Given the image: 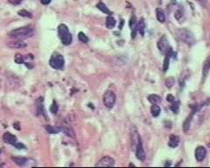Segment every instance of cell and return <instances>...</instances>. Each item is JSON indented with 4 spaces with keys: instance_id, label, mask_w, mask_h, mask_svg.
I'll return each instance as SVG.
<instances>
[{
    "instance_id": "44dd1931",
    "label": "cell",
    "mask_w": 210,
    "mask_h": 168,
    "mask_svg": "<svg viewBox=\"0 0 210 168\" xmlns=\"http://www.w3.org/2000/svg\"><path fill=\"white\" fill-rule=\"evenodd\" d=\"M209 70H210V57L205 60V62L203 64V76L204 77L207 75Z\"/></svg>"
},
{
    "instance_id": "83f0119b",
    "label": "cell",
    "mask_w": 210,
    "mask_h": 168,
    "mask_svg": "<svg viewBox=\"0 0 210 168\" xmlns=\"http://www.w3.org/2000/svg\"><path fill=\"white\" fill-rule=\"evenodd\" d=\"M167 57L165 58V60H164V65H163V70L166 72L168 68H169V60H170V56L168 55H166Z\"/></svg>"
},
{
    "instance_id": "9c48e42d",
    "label": "cell",
    "mask_w": 210,
    "mask_h": 168,
    "mask_svg": "<svg viewBox=\"0 0 210 168\" xmlns=\"http://www.w3.org/2000/svg\"><path fill=\"white\" fill-rule=\"evenodd\" d=\"M115 165V160L114 159H112L111 157L106 156L102 158L98 163L96 165V166H100V167H110V166H114Z\"/></svg>"
},
{
    "instance_id": "74e56055",
    "label": "cell",
    "mask_w": 210,
    "mask_h": 168,
    "mask_svg": "<svg viewBox=\"0 0 210 168\" xmlns=\"http://www.w3.org/2000/svg\"><path fill=\"white\" fill-rule=\"evenodd\" d=\"M199 2H201L202 5H206L207 4V0H198Z\"/></svg>"
},
{
    "instance_id": "f546056e",
    "label": "cell",
    "mask_w": 210,
    "mask_h": 168,
    "mask_svg": "<svg viewBox=\"0 0 210 168\" xmlns=\"http://www.w3.org/2000/svg\"><path fill=\"white\" fill-rule=\"evenodd\" d=\"M14 60L15 62L18 63V64H21V63H24V57L19 54H17L15 55V58H14Z\"/></svg>"
},
{
    "instance_id": "e0dca14e",
    "label": "cell",
    "mask_w": 210,
    "mask_h": 168,
    "mask_svg": "<svg viewBox=\"0 0 210 168\" xmlns=\"http://www.w3.org/2000/svg\"><path fill=\"white\" fill-rule=\"evenodd\" d=\"M156 16H157V19L159 22L164 23L165 21H166V15H165V12L162 9L158 8L156 10Z\"/></svg>"
},
{
    "instance_id": "4316f807",
    "label": "cell",
    "mask_w": 210,
    "mask_h": 168,
    "mask_svg": "<svg viewBox=\"0 0 210 168\" xmlns=\"http://www.w3.org/2000/svg\"><path fill=\"white\" fill-rule=\"evenodd\" d=\"M18 13H19V16H21V17H25V18H32L33 17V15L30 13L29 11H25V10H21Z\"/></svg>"
},
{
    "instance_id": "60d3db41",
    "label": "cell",
    "mask_w": 210,
    "mask_h": 168,
    "mask_svg": "<svg viewBox=\"0 0 210 168\" xmlns=\"http://www.w3.org/2000/svg\"><path fill=\"white\" fill-rule=\"evenodd\" d=\"M0 152H1V151H0Z\"/></svg>"
},
{
    "instance_id": "52a82bcc",
    "label": "cell",
    "mask_w": 210,
    "mask_h": 168,
    "mask_svg": "<svg viewBox=\"0 0 210 168\" xmlns=\"http://www.w3.org/2000/svg\"><path fill=\"white\" fill-rule=\"evenodd\" d=\"M135 153H136V157L140 160V161H144L145 159H146V154H145V151L144 150V147H143V143H142V140L141 139L138 141L137 145H135Z\"/></svg>"
},
{
    "instance_id": "e575fe53",
    "label": "cell",
    "mask_w": 210,
    "mask_h": 168,
    "mask_svg": "<svg viewBox=\"0 0 210 168\" xmlns=\"http://www.w3.org/2000/svg\"><path fill=\"white\" fill-rule=\"evenodd\" d=\"M171 109L173 110V112H177V111H178V109H179V103H178V102H177V103H175V104L173 103V106L171 107Z\"/></svg>"
},
{
    "instance_id": "ffe728a7",
    "label": "cell",
    "mask_w": 210,
    "mask_h": 168,
    "mask_svg": "<svg viewBox=\"0 0 210 168\" xmlns=\"http://www.w3.org/2000/svg\"><path fill=\"white\" fill-rule=\"evenodd\" d=\"M46 130L50 134H57L62 131V128L57 127V126H51V125H47Z\"/></svg>"
},
{
    "instance_id": "9a60e30c",
    "label": "cell",
    "mask_w": 210,
    "mask_h": 168,
    "mask_svg": "<svg viewBox=\"0 0 210 168\" xmlns=\"http://www.w3.org/2000/svg\"><path fill=\"white\" fill-rule=\"evenodd\" d=\"M137 31L140 33V35L144 36L145 31V23L143 19H141L137 24Z\"/></svg>"
},
{
    "instance_id": "4fadbf2b",
    "label": "cell",
    "mask_w": 210,
    "mask_h": 168,
    "mask_svg": "<svg viewBox=\"0 0 210 168\" xmlns=\"http://www.w3.org/2000/svg\"><path fill=\"white\" fill-rule=\"evenodd\" d=\"M137 19L135 16H132L130 19V30H131V37L132 38H135L136 36V33H137Z\"/></svg>"
},
{
    "instance_id": "5b68a950",
    "label": "cell",
    "mask_w": 210,
    "mask_h": 168,
    "mask_svg": "<svg viewBox=\"0 0 210 168\" xmlns=\"http://www.w3.org/2000/svg\"><path fill=\"white\" fill-rule=\"evenodd\" d=\"M49 65L54 69H62L65 65L64 57L61 54H54L50 58Z\"/></svg>"
},
{
    "instance_id": "30bf717a",
    "label": "cell",
    "mask_w": 210,
    "mask_h": 168,
    "mask_svg": "<svg viewBox=\"0 0 210 168\" xmlns=\"http://www.w3.org/2000/svg\"><path fill=\"white\" fill-rule=\"evenodd\" d=\"M26 43L24 42L22 39H15V40H11L9 41L7 43V47L11 48V49H16V48H26Z\"/></svg>"
},
{
    "instance_id": "d590c367",
    "label": "cell",
    "mask_w": 210,
    "mask_h": 168,
    "mask_svg": "<svg viewBox=\"0 0 210 168\" xmlns=\"http://www.w3.org/2000/svg\"><path fill=\"white\" fill-rule=\"evenodd\" d=\"M9 2L12 5H19L22 2V0H9Z\"/></svg>"
},
{
    "instance_id": "836d02e7",
    "label": "cell",
    "mask_w": 210,
    "mask_h": 168,
    "mask_svg": "<svg viewBox=\"0 0 210 168\" xmlns=\"http://www.w3.org/2000/svg\"><path fill=\"white\" fill-rule=\"evenodd\" d=\"M13 146H14V147H16V148H18V149H25V145H24L23 144H21V143H15V144L13 145Z\"/></svg>"
},
{
    "instance_id": "f35d334b",
    "label": "cell",
    "mask_w": 210,
    "mask_h": 168,
    "mask_svg": "<svg viewBox=\"0 0 210 168\" xmlns=\"http://www.w3.org/2000/svg\"><path fill=\"white\" fill-rule=\"evenodd\" d=\"M13 127L16 128L17 130H20V128L19 127V124H13Z\"/></svg>"
},
{
    "instance_id": "ab89813d",
    "label": "cell",
    "mask_w": 210,
    "mask_h": 168,
    "mask_svg": "<svg viewBox=\"0 0 210 168\" xmlns=\"http://www.w3.org/2000/svg\"><path fill=\"white\" fill-rule=\"evenodd\" d=\"M209 146H210V144H209Z\"/></svg>"
},
{
    "instance_id": "7402d4cb",
    "label": "cell",
    "mask_w": 210,
    "mask_h": 168,
    "mask_svg": "<svg viewBox=\"0 0 210 168\" xmlns=\"http://www.w3.org/2000/svg\"><path fill=\"white\" fill-rule=\"evenodd\" d=\"M151 112H152V115L153 116H155V117L159 116V114H160V112H161L160 107L159 105H157V104H153L152 106V108H151Z\"/></svg>"
},
{
    "instance_id": "d6986e66",
    "label": "cell",
    "mask_w": 210,
    "mask_h": 168,
    "mask_svg": "<svg viewBox=\"0 0 210 168\" xmlns=\"http://www.w3.org/2000/svg\"><path fill=\"white\" fill-rule=\"evenodd\" d=\"M195 112V110H193L192 113L190 114V116L186 119V121L184 122V124H183V129L185 131H187L189 130V127H190V124H191V121H192V118L193 116V114Z\"/></svg>"
},
{
    "instance_id": "7c38bea8",
    "label": "cell",
    "mask_w": 210,
    "mask_h": 168,
    "mask_svg": "<svg viewBox=\"0 0 210 168\" xmlns=\"http://www.w3.org/2000/svg\"><path fill=\"white\" fill-rule=\"evenodd\" d=\"M3 140L5 143L10 144V145H14L15 143H17V137L14 136L13 134L10 132H5L3 135Z\"/></svg>"
},
{
    "instance_id": "277c9868",
    "label": "cell",
    "mask_w": 210,
    "mask_h": 168,
    "mask_svg": "<svg viewBox=\"0 0 210 168\" xmlns=\"http://www.w3.org/2000/svg\"><path fill=\"white\" fill-rule=\"evenodd\" d=\"M158 48L159 50V52L165 55H168V56H172L174 54L172 48L170 47V44L168 39H167L166 36H163L162 38L159 39V40L158 41Z\"/></svg>"
},
{
    "instance_id": "603a6c76",
    "label": "cell",
    "mask_w": 210,
    "mask_h": 168,
    "mask_svg": "<svg viewBox=\"0 0 210 168\" xmlns=\"http://www.w3.org/2000/svg\"><path fill=\"white\" fill-rule=\"evenodd\" d=\"M115 25H116V19L112 16H110H110H108L107 19H106V26L109 29H111Z\"/></svg>"
},
{
    "instance_id": "cb8c5ba5",
    "label": "cell",
    "mask_w": 210,
    "mask_h": 168,
    "mask_svg": "<svg viewBox=\"0 0 210 168\" xmlns=\"http://www.w3.org/2000/svg\"><path fill=\"white\" fill-rule=\"evenodd\" d=\"M148 100H149L150 102L152 103V104H157V103L161 102V98L158 95H150L148 96Z\"/></svg>"
},
{
    "instance_id": "ac0fdd59",
    "label": "cell",
    "mask_w": 210,
    "mask_h": 168,
    "mask_svg": "<svg viewBox=\"0 0 210 168\" xmlns=\"http://www.w3.org/2000/svg\"><path fill=\"white\" fill-rule=\"evenodd\" d=\"M96 7H97V9H99L102 12H103V13H105V14H110V15L111 14V11L109 10V8L106 6V5L103 4L102 2H99V3H97Z\"/></svg>"
},
{
    "instance_id": "4dcf8cb0",
    "label": "cell",
    "mask_w": 210,
    "mask_h": 168,
    "mask_svg": "<svg viewBox=\"0 0 210 168\" xmlns=\"http://www.w3.org/2000/svg\"><path fill=\"white\" fill-rule=\"evenodd\" d=\"M50 111H51L53 114H56V113L58 112V105H57V103L55 102V101L53 102V103H52V105H51V107H50Z\"/></svg>"
},
{
    "instance_id": "ba28073f",
    "label": "cell",
    "mask_w": 210,
    "mask_h": 168,
    "mask_svg": "<svg viewBox=\"0 0 210 168\" xmlns=\"http://www.w3.org/2000/svg\"><path fill=\"white\" fill-rule=\"evenodd\" d=\"M12 160L19 166H32L34 165V160L24 157H12Z\"/></svg>"
},
{
    "instance_id": "1f68e13d",
    "label": "cell",
    "mask_w": 210,
    "mask_h": 168,
    "mask_svg": "<svg viewBox=\"0 0 210 168\" xmlns=\"http://www.w3.org/2000/svg\"><path fill=\"white\" fill-rule=\"evenodd\" d=\"M174 83V79L173 77H169V79H167L166 81V84H167V87L168 88H171Z\"/></svg>"
},
{
    "instance_id": "d4e9b609",
    "label": "cell",
    "mask_w": 210,
    "mask_h": 168,
    "mask_svg": "<svg viewBox=\"0 0 210 168\" xmlns=\"http://www.w3.org/2000/svg\"><path fill=\"white\" fill-rule=\"evenodd\" d=\"M38 103V109H37V112L38 115H42L44 113V106H43V97H39L37 101Z\"/></svg>"
},
{
    "instance_id": "6da1fadb",
    "label": "cell",
    "mask_w": 210,
    "mask_h": 168,
    "mask_svg": "<svg viewBox=\"0 0 210 168\" xmlns=\"http://www.w3.org/2000/svg\"><path fill=\"white\" fill-rule=\"evenodd\" d=\"M34 34V28L33 26H24L10 32L9 36L16 39H23L32 37Z\"/></svg>"
},
{
    "instance_id": "484cf974",
    "label": "cell",
    "mask_w": 210,
    "mask_h": 168,
    "mask_svg": "<svg viewBox=\"0 0 210 168\" xmlns=\"http://www.w3.org/2000/svg\"><path fill=\"white\" fill-rule=\"evenodd\" d=\"M174 18H175L178 21L181 22V21L184 19V12H183V11H182L181 9L177 10V11H175V13H174Z\"/></svg>"
},
{
    "instance_id": "8992f818",
    "label": "cell",
    "mask_w": 210,
    "mask_h": 168,
    "mask_svg": "<svg viewBox=\"0 0 210 168\" xmlns=\"http://www.w3.org/2000/svg\"><path fill=\"white\" fill-rule=\"evenodd\" d=\"M116 97L115 93L113 92V91H110V90L106 91V92L104 93L103 96H102L103 104L108 109L113 108L115 103H116Z\"/></svg>"
},
{
    "instance_id": "8d00e7d4",
    "label": "cell",
    "mask_w": 210,
    "mask_h": 168,
    "mask_svg": "<svg viewBox=\"0 0 210 168\" xmlns=\"http://www.w3.org/2000/svg\"><path fill=\"white\" fill-rule=\"evenodd\" d=\"M40 2H41V4L47 5H49L51 3V0H40Z\"/></svg>"
},
{
    "instance_id": "d6a6232c",
    "label": "cell",
    "mask_w": 210,
    "mask_h": 168,
    "mask_svg": "<svg viewBox=\"0 0 210 168\" xmlns=\"http://www.w3.org/2000/svg\"><path fill=\"white\" fill-rule=\"evenodd\" d=\"M167 100L169 102H175V97L173 96V95H168L167 96Z\"/></svg>"
},
{
    "instance_id": "5bb4252c",
    "label": "cell",
    "mask_w": 210,
    "mask_h": 168,
    "mask_svg": "<svg viewBox=\"0 0 210 168\" xmlns=\"http://www.w3.org/2000/svg\"><path fill=\"white\" fill-rule=\"evenodd\" d=\"M179 139L178 136H175V135H171L170 136V139H169V142H168V145L170 147L172 148H175L179 145Z\"/></svg>"
},
{
    "instance_id": "3957f363",
    "label": "cell",
    "mask_w": 210,
    "mask_h": 168,
    "mask_svg": "<svg viewBox=\"0 0 210 168\" xmlns=\"http://www.w3.org/2000/svg\"><path fill=\"white\" fill-rule=\"evenodd\" d=\"M58 34L63 45L68 46L72 43L73 38L68 30V27L66 25L61 24L58 26Z\"/></svg>"
},
{
    "instance_id": "2e32d148",
    "label": "cell",
    "mask_w": 210,
    "mask_h": 168,
    "mask_svg": "<svg viewBox=\"0 0 210 168\" xmlns=\"http://www.w3.org/2000/svg\"><path fill=\"white\" fill-rule=\"evenodd\" d=\"M62 131H63L69 137H72V139H76V133H74V131L71 127L64 126V127L62 128Z\"/></svg>"
},
{
    "instance_id": "f1b7e54d",
    "label": "cell",
    "mask_w": 210,
    "mask_h": 168,
    "mask_svg": "<svg viewBox=\"0 0 210 168\" xmlns=\"http://www.w3.org/2000/svg\"><path fill=\"white\" fill-rule=\"evenodd\" d=\"M78 39H79V40L80 41H82V42H83V43H88V38L87 37V35H85L83 33H79V34H78Z\"/></svg>"
},
{
    "instance_id": "7a4b0ae2",
    "label": "cell",
    "mask_w": 210,
    "mask_h": 168,
    "mask_svg": "<svg viewBox=\"0 0 210 168\" xmlns=\"http://www.w3.org/2000/svg\"><path fill=\"white\" fill-rule=\"evenodd\" d=\"M175 33L179 39L187 45H193L195 41L193 34L187 28H179L176 30Z\"/></svg>"
},
{
    "instance_id": "8fae6325",
    "label": "cell",
    "mask_w": 210,
    "mask_h": 168,
    "mask_svg": "<svg viewBox=\"0 0 210 168\" xmlns=\"http://www.w3.org/2000/svg\"><path fill=\"white\" fill-rule=\"evenodd\" d=\"M207 155V150L203 146H198L195 150V159L197 161L201 162Z\"/></svg>"
}]
</instances>
